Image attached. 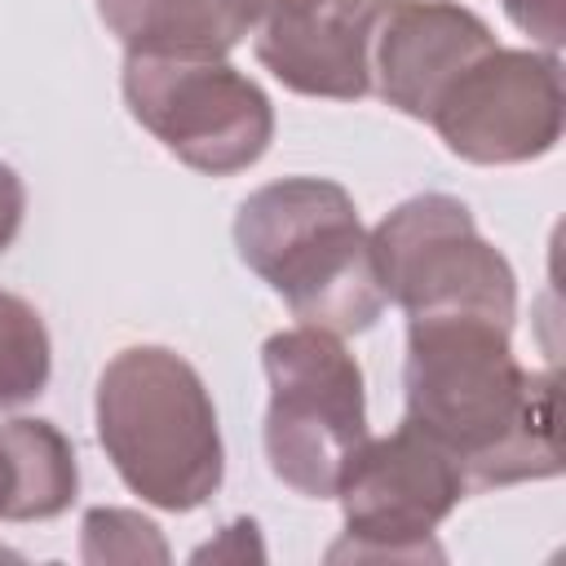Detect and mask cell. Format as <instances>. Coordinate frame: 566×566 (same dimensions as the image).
<instances>
[{
    "instance_id": "cell-1",
    "label": "cell",
    "mask_w": 566,
    "mask_h": 566,
    "mask_svg": "<svg viewBox=\"0 0 566 566\" xmlns=\"http://www.w3.org/2000/svg\"><path fill=\"white\" fill-rule=\"evenodd\" d=\"M504 323L407 318V420L464 473L469 491L562 473L557 376L513 358Z\"/></svg>"
},
{
    "instance_id": "cell-2",
    "label": "cell",
    "mask_w": 566,
    "mask_h": 566,
    "mask_svg": "<svg viewBox=\"0 0 566 566\" xmlns=\"http://www.w3.org/2000/svg\"><path fill=\"white\" fill-rule=\"evenodd\" d=\"M234 248L305 327L349 336L385 310L371 234L349 190L327 177H283L252 190L234 217Z\"/></svg>"
},
{
    "instance_id": "cell-3",
    "label": "cell",
    "mask_w": 566,
    "mask_h": 566,
    "mask_svg": "<svg viewBox=\"0 0 566 566\" xmlns=\"http://www.w3.org/2000/svg\"><path fill=\"white\" fill-rule=\"evenodd\" d=\"M97 438L133 495L190 513L221 486V429L199 371L164 345H128L97 376Z\"/></svg>"
},
{
    "instance_id": "cell-4",
    "label": "cell",
    "mask_w": 566,
    "mask_h": 566,
    "mask_svg": "<svg viewBox=\"0 0 566 566\" xmlns=\"http://www.w3.org/2000/svg\"><path fill=\"white\" fill-rule=\"evenodd\" d=\"M261 363L270 380V473L296 495H336L340 473L367 442V398L354 354L340 345V336L301 323L274 332L261 349Z\"/></svg>"
},
{
    "instance_id": "cell-5",
    "label": "cell",
    "mask_w": 566,
    "mask_h": 566,
    "mask_svg": "<svg viewBox=\"0 0 566 566\" xmlns=\"http://www.w3.org/2000/svg\"><path fill=\"white\" fill-rule=\"evenodd\" d=\"M371 256L385 301L407 318H491L513 327L517 279L504 252H495L469 208L451 195H416L398 203L371 230Z\"/></svg>"
},
{
    "instance_id": "cell-6",
    "label": "cell",
    "mask_w": 566,
    "mask_h": 566,
    "mask_svg": "<svg viewBox=\"0 0 566 566\" xmlns=\"http://www.w3.org/2000/svg\"><path fill=\"white\" fill-rule=\"evenodd\" d=\"M124 102L155 142L212 177L252 168L274 137L270 97L226 57L128 53Z\"/></svg>"
},
{
    "instance_id": "cell-7",
    "label": "cell",
    "mask_w": 566,
    "mask_h": 566,
    "mask_svg": "<svg viewBox=\"0 0 566 566\" xmlns=\"http://www.w3.org/2000/svg\"><path fill=\"white\" fill-rule=\"evenodd\" d=\"M345 535L327 562H420L442 557L433 531L469 495L460 464L411 420L389 438H367L340 473Z\"/></svg>"
},
{
    "instance_id": "cell-8",
    "label": "cell",
    "mask_w": 566,
    "mask_h": 566,
    "mask_svg": "<svg viewBox=\"0 0 566 566\" xmlns=\"http://www.w3.org/2000/svg\"><path fill=\"white\" fill-rule=\"evenodd\" d=\"M562 115L557 57L495 44L451 84L429 124L469 164H526L557 146Z\"/></svg>"
},
{
    "instance_id": "cell-9",
    "label": "cell",
    "mask_w": 566,
    "mask_h": 566,
    "mask_svg": "<svg viewBox=\"0 0 566 566\" xmlns=\"http://www.w3.org/2000/svg\"><path fill=\"white\" fill-rule=\"evenodd\" d=\"M385 0H256L261 66L305 97L354 102L371 88V35Z\"/></svg>"
},
{
    "instance_id": "cell-10",
    "label": "cell",
    "mask_w": 566,
    "mask_h": 566,
    "mask_svg": "<svg viewBox=\"0 0 566 566\" xmlns=\"http://www.w3.org/2000/svg\"><path fill=\"white\" fill-rule=\"evenodd\" d=\"M491 49V27L464 4L394 0L380 9L371 35V80L394 111L429 119L451 84Z\"/></svg>"
},
{
    "instance_id": "cell-11",
    "label": "cell",
    "mask_w": 566,
    "mask_h": 566,
    "mask_svg": "<svg viewBox=\"0 0 566 566\" xmlns=\"http://www.w3.org/2000/svg\"><path fill=\"white\" fill-rule=\"evenodd\" d=\"M97 18L128 53L226 57L252 35L256 0H97Z\"/></svg>"
},
{
    "instance_id": "cell-12",
    "label": "cell",
    "mask_w": 566,
    "mask_h": 566,
    "mask_svg": "<svg viewBox=\"0 0 566 566\" xmlns=\"http://www.w3.org/2000/svg\"><path fill=\"white\" fill-rule=\"evenodd\" d=\"M0 442L13 460V504H9V522H44L57 517L80 486V469H75V451L71 442L49 424V420H4L0 424Z\"/></svg>"
},
{
    "instance_id": "cell-13",
    "label": "cell",
    "mask_w": 566,
    "mask_h": 566,
    "mask_svg": "<svg viewBox=\"0 0 566 566\" xmlns=\"http://www.w3.org/2000/svg\"><path fill=\"white\" fill-rule=\"evenodd\" d=\"M49 332L31 301L0 287V411L31 402L49 380Z\"/></svg>"
},
{
    "instance_id": "cell-14",
    "label": "cell",
    "mask_w": 566,
    "mask_h": 566,
    "mask_svg": "<svg viewBox=\"0 0 566 566\" xmlns=\"http://www.w3.org/2000/svg\"><path fill=\"white\" fill-rule=\"evenodd\" d=\"M80 557L93 566L106 562H168L159 526L133 509H88L80 526Z\"/></svg>"
},
{
    "instance_id": "cell-15",
    "label": "cell",
    "mask_w": 566,
    "mask_h": 566,
    "mask_svg": "<svg viewBox=\"0 0 566 566\" xmlns=\"http://www.w3.org/2000/svg\"><path fill=\"white\" fill-rule=\"evenodd\" d=\"M504 13L548 53L562 44V0H504Z\"/></svg>"
},
{
    "instance_id": "cell-16",
    "label": "cell",
    "mask_w": 566,
    "mask_h": 566,
    "mask_svg": "<svg viewBox=\"0 0 566 566\" xmlns=\"http://www.w3.org/2000/svg\"><path fill=\"white\" fill-rule=\"evenodd\" d=\"M248 557H265V548H261V539H256V522H230L217 539H208L199 553H195V562H248Z\"/></svg>"
},
{
    "instance_id": "cell-17",
    "label": "cell",
    "mask_w": 566,
    "mask_h": 566,
    "mask_svg": "<svg viewBox=\"0 0 566 566\" xmlns=\"http://www.w3.org/2000/svg\"><path fill=\"white\" fill-rule=\"evenodd\" d=\"M22 212H27V190H22V177L0 164V252L13 243L18 226H22Z\"/></svg>"
},
{
    "instance_id": "cell-18",
    "label": "cell",
    "mask_w": 566,
    "mask_h": 566,
    "mask_svg": "<svg viewBox=\"0 0 566 566\" xmlns=\"http://www.w3.org/2000/svg\"><path fill=\"white\" fill-rule=\"evenodd\" d=\"M9 504H13V460H9V451L0 442V517L4 522H9Z\"/></svg>"
}]
</instances>
